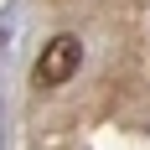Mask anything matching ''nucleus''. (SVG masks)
Masks as SVG:
<instances>
[{"label": "nucleus", "mask_w": 150, "mask_h": 150, "mask_svg": "<svg viewBox=\"0 0 150 150\" xmlns=\"http://www.w3.org/2000/svg\"><path fill=\"white\" fill-rule=\"evenodd\" d=\"M83 67V42L78 36H52L36 57V83L42 88H57V83H73V73Z\"/></svg>", "instance_id": "obj_1"}]
</instances>
